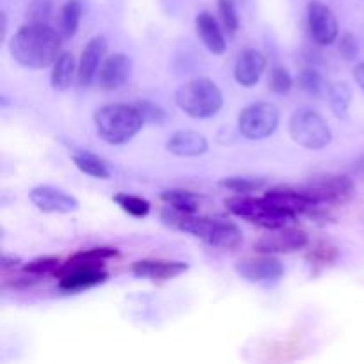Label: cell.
I'll use <instances>...</instances> for the list:
<instances>
[{
  "label": "cell",
  "instance_id": "4fadbf2b",
  "mask_svg": "<svg viewBox=\"0 0 364 364\" xmlns=\"http://www.w3.org/2000/svg\"><path fill=\"white\" fill-rule=\"evenodd\" d=\"M31 201L45 213H75L80 208L77 198L50 185L32 188Z\"/></svg>",
  "mask_w": 364,
  "mask_h": 364
},
{
  "label": "cell",
  "instance_id": "2e32d148",
  "mask_svg": "<svg viewBox=\"0 0 364 364\" xmlns=\"http://www.w3.org/2000/svg\"><path fill=\"white\" fill-rule=\"evenodd\" d=\"M132 68L134 63L124 53H112L103 60L102 68L98 71L100 85L107 91H116V89L123 87L132 77Z\"/></svg>",
  "mask_w": 364,
  "mask_h": 364
},
{
  "label": "cell",
  "instance_id": "ffe728a7",
  "mask_svg": "<svg viewBox=\"0 0 364 364\" xmlns=\"http://www.w3.org/2000/svg\"><path fill=\"white\" fill-rule=\"evenodd\" d=\"M167 151L176 156H201L208 151V141L205 135L192 130H178L166 144Z\"/></svg>",
  "mask_w": 364,
  "mask_h": 364
},
{
  "label": "cell",
  "instance_id": "8fae6325",
  "mask_svg": "<svg viewBox=\"0 0 364 364\" xmlns=\"http://www.w3.org/2000/svg\"><path fill=\"white\" fill-rule=\"evenodd\" d=\"M235 270L249 283H274L283 277L284 265L272 255H262L258 258L242 259L235 265Z\"/></svg>",
  "mask_w": 364,
  "mask_h": 364
},
{
  "label": "cell",
  "instance_id": "e575fe53",
  "mask_svg": "<svg viewBox=\"0 0 364 364\" xmlns=\"http://www.w3.org/2000/svg\"><path fill=\"white\" fill-rule=\"evenodd\" d=\"M336 258L338 251L334 247H331V245H320V247H316L315 251L308 256V259L313 265H329V263H333Z\"/></svg>",
  "mask_w": 364,
  "mask_h": 364
},
{
  "label": "cell",
  "instance_id": "4dcf8cb0",
  "mask_svg": "<svg viewBox=\"0 0 364 364\" xmlns=\"http://www.w3.org/2000/svg\"><path fill=\"white\" fill-rule=\"evenodd\" d=\"M294 87V78H291L290 71L287 70L281 64H276L270 71V78H269V89L276 95H288Z\"/></svg>",
  "mask_w": 364,
  "mask_h": 364
},
{
  "label": "cell",
  "instance_id": "44dd1931",
  "mask_svg": "<svg viewBox=\"0 0 364 364\" xmlns=\"http://www.w3.org/2000/svg\"><path fill=\"white\" fill-rule=\"evenodd\" d=\"M107 279H109V274L103 269L75 270L59 277V288L66 294H77V291L91 290L98 284H103Z\"/></svg>",
  "mask_w": 364,
  "mask_h": 364
},
{
  "label": "cell",
  "instance_id": "8992f818",
  "mask_svg": "<svg viewBox=\"0 0 364 364\" xmlns=\"http://www.w3.org/2000/svg\"><path fill=\"white\" fill-rule=\"evenodd\" d=\"M316 206H343L355 196V183L345 174H320L301 187Z\"/></svg>",
  "mask_w": 364,
  "mask_h": 364
},
{
  "label": "cell",
  "instance_id": "e0dca14e",
  "mask_svg": "<svg viewBox=\"0 0 364 364\" xmlns=\"http://www.w3.org/2000/svg\"><path fill=\"white\" fill-rule=\"evenodd\" d=\"M119 252L117 249L112 247H95V249H87V251H80L77 255L71 256L66 263L59 267V270L55 272L57 279L64 274L75 272V270H96V269H103L107 262L110 259L117 258Z\"/></svg>",
  "mask_w": 364,
  "mask_h": 364
},
{
  "label": "cell",
  "instance_id": "4316f807",
  "mask_svg": "<svg viewBox=\"0 0 364 364\" xmlns=\"http://www.w3.org/2000/svg\"><path fill=\"white\" fill-rule=\"evenodd\" d=\"M162 201L166 203L169 208L178 210V212H198V198H196V194L194 192L183 191V188H173V191L162 192Z\"/></svg>",
  "mask_w": 364,
  "mask_h": 364
},
{
  "label": "cell",
  "instance_id": "ac0fdd59",
  "mask_svg": "<svg viewBox=\"0 0 364 364\" xmlns=\"http://www.w3.org/2000/svg\"><path fill=\"white\" fill-rule=\"evenodd\" d=\"M265 68L267 59L262 52L255 48L244 50L235 63V80L242 87H255L262 78Z\"/></svg>",
  "mask_w": 364,
  "mask_h": 364
},
{
  "label": "cell",
  "instance_id": "3957f363",
  "mask_svg": "<svg viewBox=\"0 0 364 364\" xmlns=\"http://www.w3.org/2000/svg\"><path fill=\"white\" fill-rule=\"evenodd\" d=\"M139 109L128 103H109L95 112L96 134L107 144L121 146L130 142L144 127Z\"/></svg>",
  "mask_w": 364,
  "mask_h": 364
},
{
  "label": "cell",
  "instance_id": "f546056e",
  "mask_svg": "<svg viewBox=\"0 0 364 364\" xmlns=\"http://www.w3.org/2000/svg\"><path fill=\"white\" fill-rule=\"evenodd\" d=\"M60 265H63V263H60V259L57 258V256H43V258H38L34 259V262L23 265L21 270L31 274V276L38 277V279H41V277L48 276V274H55Z\"/></svg>",
  "mask_w": 364,
  "mask_h": 364
},
{
  "label": "cell",
  "instance_id": "5b68a950",
  "mask_svg": "<svg viewBox=\"0 0 364 364\" xmlns=\"http://www.w3.org/2000/svg\"><path fill=\"white\" fill-rule=\"evenodd\" d=\"M226 206L233 215L249 220V223L256 224V226L267 228V230L288 226V224L295 220V217H291L290 213L274 206L265 196L263 198H252V196L245 194L235 196V198L228 199Z\"/></svg>",
  "mask_w": 364,
  "mask_h": 364
},
{
  "label": "cell",
  "instance_id": "7a4b0ae2",
  "mask_svg": "<svg viewBox=\"0 0 364 364\" xmlns=\"http://www.w3.org/2000/svg\"><path fill=\"white\" fill-rule=\"evenodd\" d=\"M162 220L166 226L173 230L183 231V233L194 235L201 238L208 245L224 251L238 249L244 242V233L237 224L230 220L208 219V217H198L194 213L178 212V210L167 206L162 212Z\"/></svg>",
  "mask_w": 364,
  "mask_h": 364
},
{
  "label": "cell",
  "instance_id": "6da1fadb",
  "mask_svg": "<svg viewBox=\"0 0 364 364\" xmlns=\"http://www.w3.org/2000/svg\"><path fill=\"white\" fill-rule=\"evenodd\" d=\"M63 48V34L46 23H27L13 36L9 50L13 59L28 70L53 66Z\"/></svg>",
  "mask_w": 364,
  "mask_h": 364
},
{
  "label": "cell",
  "instance_id": "f1b7e54d",
  "mask_svg": "<svg viewBox=\"0 0 364 364\" xmlns=\"http://www.w3.org/2000/svg\"><path fill=\"white\" fill-rule=\"evenodd\" d=\"M219 14L223 20V28L228 38H233L240 28V16L233 0H219Z\"/></svg>",
  "mask_w": 364,
  "mask_h": 364
},
{
  "label": "cell",
  "instance_id": "7c38bea8",
  "mask_svg": "<svg viewBox=\"0 0 364 364\" xmlns=\"http://www.w3.org/2000/svg\"><path fill=\"white\" fill-rule=\"evenodd\" d=\"M265 198L272 203L274 206H277L283 212L290 213L291 217L297 219L302 213H313L315 210H318V206L313 203V199L306 194L302 188H294V187H274L270 191H267Z\"/></svg>",
  "mask_w": 364,
  "mask_h": 364
},
{
  "label": "cell",
  "instance_id": "9a60e30c",
  "mask_svg": "<svg viewBox=\"0 0 364 364\" xmlns=\"http://www.w3.org/2000/svg\"><path fill=\"white\" fill-rule=\"evenodd\" d=\"M107 46L109 45H107V39L103 36H96V38L89 39L87 45L84 46L77 71V80L80 82L82 87L91 85V82L98 75L100 68L103 64V57L107 53Z\"/></svg>",
  "mask_w": 364,
  "mask_h": 364
},
{
  "label": "cell",
  "instance_id": "7402d4cb",
  "mask_svg": "<svg viewBox=\"0 0 364 364\" xmlns=\"http://www.w3.org/2000/svg\"><path fill=\"white\" fill-rule=\"evenodd\" d=\"M75 71H78V66L75 64V57L66 52L60 53L59 59L52 66V75H50L52 87L57 89V91H66V89H70L75 80Z\"/></svg>",
  "mask_w": 364,
  "mask_h": 364
},
{
  "label": "cell",
  "instance_id": "5bb4252c",
  "mask_svg": "<svg viewBox=\"0 0 364 364\" xmlns=\"http://www.w3.org/2000/svg\"><path fill=\"white\" fill-rule=\"evenodd\" d=\"M132 274L135 277L149 281H171L188 270V263L171 262V259H139L132 263Z\"/></svg>",
  "mask_w": 364,
  "mask_h": 364
},
{
  "label": "cell",
  "instance_id": "83f0119b",
  "mask_svg": "<svg viewBox=\"0 0 364 364\" xmlns=\"http://www.w3.org/2000/svg\"><path fill=\"white\" fill-rule=\"evenodd\" d=\"M114 203L119 206L123 212H127L128 215L132 217H146L151 210V205H149L148 199L139 198V196L134 194H124V192H119V194L114 196Z\"/></svg>",
  "mask_w": 364,
  "mask_h": 364
},
{
  "label": "cell",
  "instance_id": "d6a6232c",
  "mask_svg": "<svg viewBox=\"0 0 364 364\" xmlns=\"http://www.w3.org/2000/svg\"><path fill=\"white\" fill-rule=\"evenodd\" d=\"M135 107L139 109L146 124H162L164 119H166V110L159 103L149 102V100H141V102H135Z\"/></svg>",
  "mask_w": 364,
  "mask_h": 364
},
{
  "label": "cell",
  "instance_id": "cb8c5ba5",
  "mask_svg": "<svg viewBox=\"0 0 364 364\" xmlns=\"http://www.w3.org/2000/svg\"><path fill=\"white\" fill-rule=\"evenodd\" d=\"M299 85H301V89L306 95L313 96L316 100H327V96H329L331 84L315 68H306L302 71L301 77H299Z\"/></svg>",
  "mask_w": 364,
  "mask_h": 364
},
{
  "label": "cell",
  "instance_id": "ba28073f",
  "mask_svg": "<svg viewBox=\"0 0 364 364\" xmlns=\"http://www.w3.org/2000/svg\"><path fill=\"white\" fill-rule=\"evenodd\" d=\"M277 127H279V110L272 103H251L238 116V130L249 141H262L270 137Z\"/></svg>",
  "mask_w": 364,
  "mask_h": 364
},
{
  "label": "cell",
  "instance_id": "d4e9b609",
  "mask_svg": "<svg viewBox=\"0 0 364 364\" xmlns=\"http://www.w3.org/2000/svg\"><path fill=\"white\" fill-rule=\"evenodd\" d=\"M82 4L80 0H68L63 6V11H60V34H63L64 39L73 38L75 32L78 31V25H80L82 20Z\"/></svg>",
  "mask_w": 364,
  "mask_h": 364
},
{
  "label": "cell",
  "instance_id": "603a6c76",
  "mask_svg": "<svg viewBox=\"0 0 364 364\" xmlns=\"http://www.w3.org/2000/svg\"><path fill=\"white\" fill-rule=\"evenodd\" d=\"M75 166L78 167V171H82L87 176L96 178V180H109L110 178V169L109 164L105 160H102L100 156L92 155L89 151H78L71 155Z\"/></svg>",
  "mask_w": 364,
  "mask_h": 364
},
{
  "label": "cell",
  "instance_id": "1f68e13d",
  "mask_svg": "<svg viewBox=\"0 0 364 364\" xmlns=\"http://www.w3.org/2000/svg\"><path fill=\"white\" fill-rule=\"evenodd\" d=\"M219 185L220 187L228 188V191L237 192V194H251V192H256L258 188L263 187V180L233 176V178H224V180L219 181Z\"/></svg>",
  "mask_w": 364,
  "mask_h": 364
},
{
  "label": "cell",
  "instance_id": "74e56055",
  "mask_svg": "<svg viewBox=\"0 0 364 364\" xmlns=\"http://www.w3.org/2000/svg\"><path fill=\"white\" fill-rule=\"evenodd\" d=\"M354 78L359 84V87L364 91V63H359L358 66L354 68Z\"/></svg>",
  "mask_w": 364,
  "mask_h": 364
},
{
  "label": "cell",
  "instance_id": "d6986e66",
  "mask_svg": "<svg viewBox=\"0 0 364 364\" xmlns=\"http://www.w3.org/2000/svg\"><path fill=\"white\" fill-rule=\"evenodd\" d=\"M196 32L208 52H212L213 55H223L226 50V36L213 14L206 13V11L199 13L196 16Z\"/></svg>",
  "mask_w": 364,
  "mask_h": 364
},
{
  "label": "cell",
  "instance_id": "484cf974",
  "mask_svg": "<svg viewBox=\"0 0 364 364\" xmlns=\"http://www.w3.org/2000/svg\"><path fill=\"white\" fill-rule=\"evenodd\" d=\"M331 103V109L336 114L340 119H345L348 116V109H350L352 102V89L347 82H336L331 84L329 96H327Z\"/></svg>",
  "mask_w": 364,
  "mask_h": 364
},
{
  "label": "cell",
  "instance_id": "52a82bcc",
  "mask_svg": "<svg viewBox=\"0 0 364 364\" xmlns=\"http://www.w3.org/2000/svg\"><path fill=\"white\" fill-rule=\"evenodd\" d=\"M290 135L299 146L322 149L333 141V132L327 121L311 109H299L290 119Z\"/></svg>",
  "mask_w": 364,
  "mask_h": 364
},
{
  "label": "cell",
  "instance_id": "836d02e7",
  "mask_svg": "<svg viewBox=\"0 0 364 364\" xmlns=\"http://www.w3.org/2000/svg\"><path fill=\"white\" fill-rule=\"evenodd\" d=\"M52 13V4L48 0H34L27 11V16L32 23H46Z\"/></svg>",
  "mask_w": 364,
  "mask_h": 364
},
{
  "label": "cell",
  "instance_id": "30bf717a",
  "mask_svg": "<svg viewBox=\"0 0 364 364\" xmlns=\"http://www.w3.org/2000/svg\"><path fill=\"white\" fill-rule=\"evenodd\" d=\"M308 31L313 41L320 46L333 45L340 36L338 20L329 6L320 0L308 4Z\"/></svg>",
  "mask_w": 364,
  "mask_h": 364
},
{
  "label": "cell",
  "instance_id": "d590c367",
  "mask_svg": "<svg viewBox=\"0 0 364 364\" xmlns=\"http://www.w3.org/2000/svg\"><path fill=\"white\" fill-rule=\"evenodd\" d=\"M340 53L345 60H352L358 57V43H355L354 36L352 34H343L340 41Z\"/></svg>",
  "mask_w": 364,
  "mask_h": 364
},
{
  "label": "cell",
  "instance_id": "9c48e42d",
  "mask_svg": "<svg viewBox=\"0 0 364 364\" xmlns=\"http://www.w3.org/2000/svg\"><path fill=\"white\" fill-rule=\"evenodd\" d=\"M308 244L309 237L306 231L299 230V228L283 226L270 230L269 233L263 235L256 242L255 249L262 255H288V252L301 251Z\"/></svg>",
  "mask_w": 364,
  "mask_h": 364
},
{
  "label": "cell",
  "instance_id": "8d00e7d4",
  "mask_svg": "<svg viewBox=\"0 0 364 364\" xmlns=\"http://www.w3.org/2000/svg\"><path fill=\"white\" fill-rule=\"evenodd\" d=\"M18 265H21V259L18 256H11V255H4L2 259V272L7 274L9 270L16 269Z\"/></svg>",
  "mask_w": 364,
  "mask_h": 364
},
{
  "label": "cell",
  "instance_id": "277c9868",
  "mask_svg": "<svg viewBox=\"0 0 364 364\" xmlns=\"http://www.w3.org/2000/svg\"><path fill=\"white\" fill-rule=\"evenodd\" d=\"M176 105L192 119H208L223 109V91L210 78H194L176 91Z\"/></svg>",
  "mask_w": 364,
  "mask_h": 364
}]
</instances>
